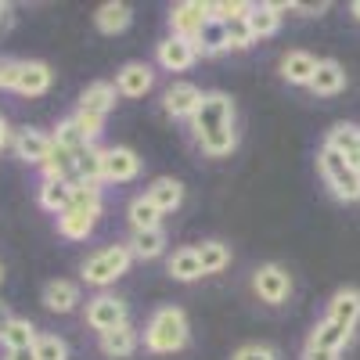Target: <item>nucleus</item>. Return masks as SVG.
Returning a JSON list of instances; mask_svg holds the SVG:
<instances>
[{"label": "nucleus", "mask_w": 360, "mask_h": 360, "mask_svg": "<svg viewBox=\"0 0 360 360\" xmlns=\"http://www.w3.org/2000/svg\"><path fill=\"white\" fill-rule=\"evenodd\" d=\"M101 217V188L98 184H72V202L62 217H58V231H62V238H69V242H83V238H90V231H94Z\"/></svg>", "instance_id": "obj_1"}, {"label": "nucleus", "mask_w": 360, "mask_h": 360, "mask_svg": "<svg viewBox=\"0 0 360 360\" xmlns=\"http://www.w3.org/2000/svg\"><path fill=\"white\" fill-rule=\"evenodd\" d=\"M144 346L152 353H180L188 346V317L180 307H162L144 328Z\"/></svg>", "instance_id": "obj_2"}, {"label": "nucleus", "mask_w": 360, "mask_h": 360, "mask_svg": "<svg viewBox=\"0 0 360 360\" xmlns=\"http://www.w3.org/2000/svg\"><path fill=\"white\" fill-rule=\"evenodd\" d=\"M317 169L324 176L328 191H332L339 202H360V169L349 166L339 152L321 148V152H317Z\"/></svg>", "instance_id": "obj_3"}, {"label": "nucleus", "mask_w": 360, "mask_h": 360, "mask_svg": "<svg viewBox=\"0 0 360 360\" xmlns=\"http://www.w3.org/2000/svg\"><path fill=\"white\" fill-rule=\"evenodd\" d=\"M130 249L127 245H105L98 249L94 256H86L83 263V281L86 285H94V288H108L115 278H123L127 270H130Z\"/></svg>", "instance_id": "obj_4"}, {"label": "nucleus", "mask_w": 360, "mask_h": 360, "mask_svg": "<svg viewBox=\"0 0 360 360\" xmlns=\"http://www.w3.org/2000/svg\"><path fill=\"white\" fill-rule=\"evenodd\" d=\"M191 127H195V137H209V134H220L227 127H234V101L227 94H202V105L198 112L191 115Z\"/></svg>", "instance_id": "obj_5"}, {"label": "nucleus", "mask_w": 360, "mask_h": 360, "mask_svg": "<svg viewBox=\"0 0 360 360\" xmlns=\"http://www.w3.org/2000/svg\"><path fill=\"white\" fill-rule=\"evenodd\" d=\"M252 288L263 303L270 307H281L285 299L292 295V274L281 266V263H263L256 274H252Z\"/></svg>", "instance_id": "obj_6"}, {"label": "nucleus", "mask_w": 360, "mask_h": 360, "mask_svg": "<svg viewBox=\"0 0 360 360\" xmlns=\"http://www.w3.org/2000/svg\"><path fill=\"white\" fill-rule=\"evenodd\" d=\"M86 324L94 328V332L101 335V332H112V328H119V324H127V303L123 299H115V295H94L86 303Z\"/></svg>", "instance_id": "obj_7"}, {"label": "nucleus", "mask_w": 360, "mask_h": 360, "mask_svg": "<svg viewBox=\"0 0 360 360\" xmlns=\"http://www.w3.org/2000/svg\"><path fill=\"white\" fill-rule=\"evenodd\" d=\"M205 22H209V4H202V0H184V4H176L169 11L173 37H184V40H195Z\"/></svg>", "instance_id": "obj_8"}, {"label": "nucleus", "mask_w": 360, "mask_h": 360, "mask_svg": "<svg viewBox=\"0 0 360 360\" xmlns=\"http://www.w3.org/2000/svg\"><path fill=\"white\" fill-rule=\"evenodd\" d=\"M155 62L166 69V72H188L195 62H198V51L191 40L184 37H166L159 47H155Z\"/></svg>", "instance_id": "obj_9"}, {"label": "nucleus", "mask_w": 360, "mask_h": 360, "mask_svg": "<svg viewBox=\"0 0 360 360\" xmlns=\"http://www.w3.org/2000/svg\"><path fill=\"white\" fill-rule=\"evenodd\" d=\"M141 173V159L130 148H105V162H101V180L108 184H127Z\"/></svg>", "instance_id": "obj_10"}, {"label": "nucleus", "mask_w": 360, "mask_h": 360, "mask_svg": "<svg viewBox=\"0 0 360 360\" xmlns=\"http://www.w3.org/2000/svg\"><path fill=\"white\" fill-rule=\"evenodd\" d=\"M152 86H155V72L144 62H130L115 76V94H123V98H144Z\"/></svg>", "instance_id": "obj_11"}, {"label": "nucleus", "mask_w": 360, "mask_h": 360, "mask_svg": "<svg viewBox=\"0 0 360 360\" xmlns=\"http://www.w3.org/2000/svg\"><path fill=\"white\" fill-rule=\"evenodd\" d=\"M198 105H202V90L195 83H173L162 94V108L173 119H191L198 112Z\"/></svg>", "instance_id": "obj_12"}, {"label": "nucleus", "mask_w": 360, "mask_h": 360, "mask_svg": "<svg viewBox=\"0 0 360 360\" xmlns=\"http://www.w3.org/2000/svg\"><path fill=\"white\" fill-rule=\"evenodd\" d=\"M324 148L339 152L349 166L360 169V127L356 123H335L332 130H328V137H324Z\"/></svg>", "instance_id": "obj_13"}, {"label": "nucleus", "mask_w": 360, "mask_h": 360, "mask_svg": "<svg viewBox=\"0 0 360 360\" xmlns=\"http://www.w3.org/2000/svg\"><path fill=\"white\" fill-rule=\"evenodd\" d=\"M144 198L166 217V213H173V209L184 205V184H180V180H173V176H159V180H152V184H148Z\"/></svg>", "instance_id": "obj_14"}, {"label": "nucleus", "mask_w": 360, "mask_h": 360, "mask_svg": "<svg viewBox=\"0 0 360 360\" xmlns=\"http://www.w3.org/2000/svg\"><path fill=\"white\" fill-rule=\"evenodd\" d=\"M51 79H54V72H51V65H44V62H22L18 65V94H25V98H40V94H47L51 90Z\"/></svg>", "instance_id": "obj_15"}, {"label": "nucleus", "mask_w": 360, "mask_h": 360, "mask_svg": "<svg viewBox=\"0 0 360 360\" xmlns=\"http://www.w3.org/2000/svg\"><path fill=\"white\" fill-rule=\"evenodd\" d=\"M98 342H101V353H105V356H112V360L134 356V349H137V328L127 321V324L112 328V332H101V335H98Z\"/></svg>", "instance_id": "obj_16"}, {"label": "nucleus", "mask_w": 360, "mask_h": 360, "mask_svg": "<svg viewBox=\"0 0 360 360\" xmlns=\"http://www.w3.org/2000/svg\"><path fill=\"white\" fill-rule=\"evenodd\" d=\"M328 321H335V324H342V328H356V321H360V292L356 288H339L335 295H332V303H328Z\"/></svg>", "instance_id": "obj_17"}, {"label": "nucleus", "mask_w": 360, "mask_h": 360, "mask_svg": "<svg viewBox=\"0 0 360 360\" xmlns=\"http://www.w3.org/2000/svg\"><path fill=\"white\" fill-rule=\"evenodd\" d=\"M314 72H317V58H314L310 51H288V54L281 58V76H285L292 86H310Z\"/></svg>", "instance_id": "obj_18"}, {"label": "nucleus", "mask_w": 360, "mask_h": 360, "mask_svg": "<svg viewBox=\"0 0 360 360\" xmlns=\"http://www.w3.org/2000/svg\"><path fill=\"white\" fill-rule=\"evenodd\" d=\"M15 152H18V159H25V162H33V166H44V159H47V152H51V137L44 134V130H18L15 134Z\"/></svg>", "instance_id": "obj_19"}, {"label": "nucleus", "mask_w": 360, "mask_h": 360, "mask_svg": "<svg viewBox=\"0 0 360 360\" xmlns=\"http://www.w3.org/2000/svg\"><path fill=\"white\" fill-rule=\"evenodd\" d=\"M44 180H65V184H76V155L65 152V148H58L51 141V152L44 159Z\"/></svg>", "instance_id": "obj_20"}, {"label": "nucleus", "mask_w": 360, "mask_h": 360, "mask_svg": "<svg viewBox=\"0 0 360 360\" xmlns=\"http://www.w3.org/2000/svg\"><path fill=\"white\" fill-rule=\"evenodd\" d=\"M37 328H33V321H25V317H11L4 328H0V346H4L8 353L11 349H33V342H37Z\"/></svg>", "instance_id": "obj_21"}, {"label": "nucleus", "mask_w": 360, "mask_h": 360, "mask_svg": "<svg viewBox=\"0 0 360 360\" xmlns=\"http://www.w3.org/2000/svg\"><path fill=\"white\" fill-rule=\"evenodd\" d=\"M115 105V86L112 83H90L83 94H79V108L76 112H86V115H108Z\"/></svg>", "instance_id": "obj_22"}, {"label": "nucleus", "mask_w": 360, "mask_h": 360, "mask_svg": "<svg viewBox=\"0 0 360 360\" xmlns=\"http://www.w3.org/2000/svg\"><path fill=\"white\" fill-rule=\"evenodd\" d=\"M44 307L54 314H72L79 307V288L72 281H47L44 288Z\"/></svg>", "instance_id": "obj_23"}, {"label": "nucleus", "mask_w": 360, "mask_h": 360, "mask_svg": "<svg viewBox=\"0 0 360 360\" xmlns=\"http://www.w3.org/2000/svg\"><path fill=\"white\" fill-rule=\"evenodd\" d=\"M127 249H130V256H137V259H155V256H162V249H166V231H162V227L134 231L130 242H127Z\"/></svg>", "instance_id": "obj_24"}, {"label": "nucleus", "mask_w": 360, "mask_h": 360, "mask_svg": "<svg viewBox=\"0 0 360 360\" xmlns=\"http://www.w3.org/2000/svg\"><path fill=\"white\" fill-rule=\"evenodd\" d=\"M130 18H134L130 4H119V0H108V4H101V8L94 11V22H98V29H101V33H108V37L123 33V29L130 25Z\"/></svg>", "instance_id": "obj_25"}, {"label": "nucleus", "mask_w": 360, "mask_h": 360, "mask_svg": "<svg viewBox=\"0 0 360 360\" xmlns=\"http://www.w3.org/2000/svg\"><path fill=\"white\" fill-rule=\"evenodd\" d=\"M342 86H346V72H342L339 62H317V72H314V79H310L314 94L332 98V94H339Z\"/></svg>", "instance_id": "obj_26"}, {"label": "nucleus", "mask_w": 360, "mask_h": 360, "mask_svg": "<svg viewBox=\"0 0 360 360\" xmlns=\"http://www.w3.org/2000/svg\"><path fill=\"white\" fill-rule=\"evenodd\" d=\"M349 335H353L349 328H342V324H335V321H328V317H324V321L314 328V332H310L307 342L317 346V349H332V353H339V349L349 342Z\"/></svg>", "instance_id": "obj_27"}, {"label": "nucleus", "mask_w": 360, "mask_h": 360, "mask_svg": "<svg viewBox=\"0 0 360 360\" xmlns=\"http://www.w3.org/2000/svg\"><path fill=\"white\" fill-rule=\"evenodd\" d=\"M69 202H72V184H65V180H44L40 184V205L47 213L62 217L69 209Z\"/></svg>", "instance_id": "obj_28"}, {"label": "nucleus", "mask_w": 360, "mask_h": 360, "mask_svg": "<svg viewBox=\"0 0 360 360\" xmlns=\"http://www.w3.org/2000/svg\"><path fill=\"white\" fill-rule=\"evenodd\" d=\"M198 263H202V274H220V270H227L231 266V245H224V242H202L198 249Z\"/></svg>", "instance_id": "obj_29"}, {"label": "nucleus", "mask_w": 360, "mask_h": 360, "mask_svg": "<svg viewBox=\"0 0 360 360\" xmlns=\"http://www.w3.org/2000/svg\"><path fill=\"white\" fill-rule=\"evenodd\" d=\"M101 162H105V148H83L76 155V180L79 184H101Z\"/></svg>", "instance_id": "obj_30"}, {"label": "nucleus", "mask_w": 360, "mask_h": 360, "mask_svg": "<svg viewBox=\"0 0 360 360\" xmlns=\"http://www.w3.org/2000/svg\"><path fill=\"white\" fill-rule=\"evenodd\" d=\"M127 220L134 231H152V227H162V213L148 202L144 195H137L130 205H127Z\"/></svg>", "instance_id": "obj_31"}, {"label": "nucleus", "mask_w": 360, "mask_h": 360, "mask_svg": "<svg viewBox=\"0 0 360 360\" xmlns=\"http://www.w3.org/2000/svg\"><path fill=\"white\" fill-rule=\"evenodd\" d=\"M166 270L176 278V281H198L202 278V263H198V252L195 249H176L166 263Z\"/></svg>", "instance_id": "obj_32"}, {"label": "nucleus", "mask_w": 360, "mask_h": 360, "mask_svg": "<svg viewBox=\"0 0 360 360\" xmlns=\"http://www.w3.org/2000/svg\"><path fill=\"white\" fill-rule=\"evenodd\" d=\"M278 25H281V15L274 11V4H252V11H249V29H252L256 40L274 37Z\"/></svg>", "instance_id": "obj_33"}, {"label": "nucleus", "mask_w": 360, "mask_h": 360, "mask_svg": "<svg viewBox=\"0 0 360 360\" xmlns=\"http://www.w3.org/2000/svg\"><path fill=\"white\" fill-rule=\"evenodd\" d=\"M191 44H195V51H198V54H220V51H227V33H224V22L209 18V22L202 25V33H198Z\"/></svg>", "instance_id": "obj_34"}, {"label": "nucleus", "mask_w": 360, "mask_h": 360, "mask_svg": "<svg viewBox=\"0 0 360 360\" xmlns=\"http://www.w3.org/2000/svg\"><path fill=\"white\" fill-rule=\"evenodd\" d=\"M198 148H202L209 159H224V155H231L234 148H238V130L227 127V130H220V134H209V137L198 141Z\"/></svg>", "instance_id": "obj_35"}, {"label": "nucleus", "mask_w": 360, "mask_h": 360, "mask_svg": "<svg viewBox=\"0 0 360 360\" xmlns=\"http://www.w3.org/2000/svg\"><path fill=\"white\" fill-rule=\"evenodd\" d=\"M58 148H65V152H72V155H79L83 148H90V141L83 137V130L72 123V119H65V123H58V130H54V137H51Z\"/></svg>", "instance_id": "obj_36"}, {"label": "nucleus", "mask_w": 360, "mask_h": 360, "mask_svg": "<svg viewBox=\"0 0 360 360\" xmlns=\"http://www.w3.org/2000/svg\"><path fill=\"white\" fill-rule=\"evenodd\" d=\"M224 33H227V51H245L256 44L252 29H249V18H231L224 22Z\"/></svg>", "instance_id": "obj_37"}, {"label": "nucleus", "mask_w": 360, "mask_h": 360, "mask_svg": "<svg viewBox=\"0 0 360 360\" xmlns=\"http://www.w3.org/2000/svg\"><path fill=\"white\" fill-rule=\"evenodd\" d=\"M33 353H37V360H69V346L58 335H37Z\"/></svg>", "instance_id": "obj_38"}, {"label": "nucleus", "mask_w": 360, "mask_h": 360, "mask_svg": "<svg viewBox=\"0 0 360 360\" xmlns=\"http://www.w3.org/2000/svg\"><path fill=\"white\" fill-rule=\"evenodd\" d=\"M72 123L83 130V137H86L90 144H94V137L105 130V119H101V115H86V112H76V115H72Z\"/></svg>", "instance_id": "obj_39"}, {"label": "nucleus", "mask_w": 360, "mask_h": 360, "mask_svg": "<svg viewBox=\"0 0 360 360\" xmlns=\"http://www.w3.org/2000/svg\"><path fill=\"white\" fill-rule=\"evenodd\" d=\"M231 360H278V353L270 349V346H259V342H249V346H242Z\"/></svg>", "instance_id": "obj_40"}, {"label": "nucleus", "mask_w": 360, "mask_h": 360, "mask_svg": "<svg viewBox=\"0 0 360 360\" xmlns=\"http://www.w3.org/2000/svg\"><path fill=\"white\" fill-rule=\"evenodd\" d=\"M18 65L22 62H0V90H15L18 86Z\"/></svg>", "instance_id": "obj_41"}, {"label": "nucleus", "mask_w": 360, "mask_h": 360, "mask_svg": "<svg viewBox=\"0 0 360 360\" xmlns=\"http://www.w3.org/2000/svg\"><path fill=\"white\" fill-rule=\"evenodd\" d=\"M303 360H339V353H332V349H317V346H303Z\"/></svg>", "instance_id": "obj_42"}, {"label": "nucleus", "mask_w": 360, "mask_h": 360, "mask_svg": "<svg viewBox=\"0 0 360 360\" xmlns=\"http://www.w3.org/2000/svg\"><path fill=\"white\" fill-rule=\"evenodd\" d=\"M292 11H307V15H324L328 4H292Z\"/></svg>", "instance_id": "obj_43"}, {"label": "nucleus", "mask_w": 360, "mask_h": 360, "mask_svg": "<svg viewBox=\"0 0 360 360\" xmlns=\"http://www.w3.org/2000/svg\"><path fill=\"white\" fill-rule=\"evenodd\" d=\"M4 360H37V353L33 349H11Z\"/></svg>", "instance_id": "obj_44"}, {"label": "nucleus", "mask_w": 360, "mask_h": 360, "mask_svg": "<svg viewBox=\"0 0 360 360\" xmlns=\"http://www.w3.org/2000/svg\"><path fill=\"white\" fill-rule=\"evenodd\" d=\"M8 137H11V127L4 123V119H0V148H4V144H8Z\"/></svg>", "instance_id": "obj_45"}, {"label": "nucleus", "mask_w": 360, "mask_h": 360, "mask_svg": "<svg viewBox=\"0 0 360 360\" xmlns=\"http://www.w3.org/2000/svg\"><path fill=\"white\" fill-rule=\"evenodd\" d=\"M8 321H11V314H8V307H4V303H0V328H4Z\"/></svg>", "instance_id": "obj_46"}, {"label": "nucleus", "mask_w": 360, "mask_h": 360, "mask_svg": "<svg viewBox=\"0 0 360 360\" xmlns=\"http://www.w3.org/2000/svg\"><path fill=\"white\" fill-rule=\"evenodd\" d=\"M8 11H11V8L4 4V0H0V22H4V18H8Z\"/></svg>", "instance_id": "obj_47"}, {"label": "nucleus", "mask_w": 360, "mask_h": 360, "mask_svg": "<svg viewBox=\"0 0 360 360\" xmlns=\"http://www.w3.org/2000/svg\"><path fill=\"white\" fill-rule=\"evenodd\" d=\"M349 11H353V18L360 22V0H356V4H349Z\"/></svg>", "instance_id": "obj_48"}, {"label": "nucleus", "mask_w": 360, "mask_h": 360, "mask_svg": "<svg viewBox=\"0 0 360 360\" xmlns=\"http://www.w3.org/2000/svg\"><path fill=\"white\" fill-rule=\"evenodd\" d=\"M0 281H4V266H0Z\"/></svg>", "instance_id": "obj_49"}]
</instances>
